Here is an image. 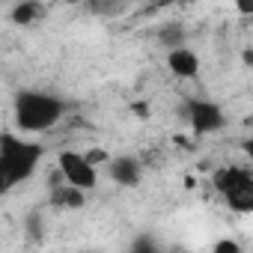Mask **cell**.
Wrapping results in <instances>:
<instances>
[{
    "label": "cell",
    "instance_id": "3",
    "mask_svg": "<svg viewBox=\"0 0 253 253\" xmlns=\"http://www.w3.org/2000/svg\"><path fill=\"white\" fill-rule=\"evenodd\" d=\"M211 185L232 211H241V214L253 211V173L247 167H238V164L217 167L211 173Z\"/></svg>",
    "mask_w": 253,
    "mask_h": 253
},
{
    "label": "cell",
    "instance_id": "9",
    "mask_svg": "<svg viewBox=\"0 0 253 253\" xmlns=\"http://www.w3.org/2000/svg\"><path fill=\"white\" fill-rule=\"evenodd\" d=\"M51 203L60 206V209H72L75 211V209L86 206V191H81V188H75L69 182H57L54 191H51Z\"/></svg>",
    "mask_w": 253,
    "mask_h": 253
},
{
    "label": "cell",
    "instance_id": "11",
    "mask_svg": "<svg viewBox=\"0 0 253 253\" xmlns=\"http://www.w3.org/2000/svg\"><path fill=\"white\" fill-rule=\"evenodd\" d=\"M214 253H241V247H238L235 241L223 238V241H217V244H214Z\"/></svg>",
    "mask_w": 253,
    "mask_h": 253
},
{
    "label": "cell",
    "instance_id": "2",
    "mask_svg": "<svg viewBox=\"0 0 253 253\" xmlns=\"http://www.w3.org/2000/svg\"><path fill=\"white\" fill-rule=\"evenodd\" d=\"M66 116V101L45 89H21L12 98V122L21 134H45Z\"/></svg>",
    "mask_w": 253,
    "mask_h": 253
},
{
    "label": "cell",
    "instance_id": "13",
    "mask_svg": "<svg viewBox=\"0 0 253 253\" xmlns=\"http://www.w3.org/2000/svg\"><path fill=\"white\" fill-rule=\"evenodd\" d=\"M66 6H81V3H86V0H63Z\"/></svg>",
    "mask_w": 253,
    "mask_h": 253
},
{
    "label": "cell",
    "instance_id": "6",
    "mask_svg": "<svg viewBox=\"0 0 253 253\" xmlns=\"http://www.w3.org/2000/svg\"><path fill=\"white\" fill-rule=\"evenodd\" d=\"M167 69H170V75L179 78V81H194V78L200 75L203 63H200V54H197L194 48L176 45V48H170V54H167Z\"/></svg>",
    "mask_w": 253,
    "mask_h": 253
},
{
    "label": "cell",
    "instance_id": "4",
    "mask_svg": "<svg viewBox=\"0 0 253 253\" xmlns=\"http://www.w3.org/2000/svg\"><path fill=\"white\" fill-rule=\"evenodd\" d=\"M57 173H60L63 182H69V185H75V188H81L86 194L95 191L98 188V179H101L98 167H92L84 158V152H75V149H63L57 155Z\"/></svg>",
    "mask_w": 253,
    "mask_h": 253
},
{
    "label": "cell",
    "instance_id": "10",
    "mask_svg": "<svg viewBox=\"0 0 253 253\" xmlns=\"http://www.w3.org/2000/svg\"><path fill=\"white\" fill-rule=\"evenodd\" d=\"M84 158H86L92 167H101V164H107L110 152H107V149H86V152H84Z\"/></svg>",
    "mask_w": 253,
    "mask_h": 253
},
{
    "label": "cell",
    "instance_id": "1",
    "mask_svg": "<svg viewBox=\"0 0 253 253\" xmlns=\"http://www.w3.org/2000/svg\"><path fill=\"white\" fill-rule=\"evenodd\" d=\"M45 158V146L15 131H0V197L36 176Z\"/></svg>",
    "mask_w": 253,
    "mask_h": 253
},
{
    "label": "cell",
    "instance_id": "12",
    "mask_svg": "<svg viewBox=\"0 0 253 253\" xmlns=\"http://www.w3.org/2000/svg\"><path fill=\"white\" fill-rule=\"evenodd\" d=\"M232 6L238 9V15H250L253 12V0H232Z\"/></svg>",
    "mask_w": 253,
    "mask_h": 253
},
{
    "label": "cell",
    "instance_id": "7",
    "mask_svg": "<svg viewBox=\"0 0 253 253\" xmlns=\"http://www.w3.org/2000/svg\"><path fill=\"white\" fill-rule=\"evenodd\" d=\"M107 176L119 188H134L143 179V164L131 155H116V158H107Z\"/></svg>",
    "mask_w": 253,
    "mask_h": 253
},
{
    "label": "cell",
    "instance_id": "8",
    "mask_svg": "<svg viewBox=\"0 0 253 253\" xmlns=\"http://www.w3.org/2000/svg\"><path fill=\"white\" fill-rule=\"evenodd\" d=\"M45 15H48L45 0H18V3L12 6V12H9L12 24H18V27H30L36 21H42Z\"/></svg>",
    "mask_w": 253,
    "mask_h": 253
},
{
    "label": "cell",
    "instance_id": "5",
    "mask_svg": "<svg viewBox=\"0 0 253 253\" xmlns=\"http://www.w3.org/2000/svg\"><path fill=\"white\" fill-rule=\"evenodd\" d=\"M188 122L194 134H214L226 125V113L220 104L209 101V98H197L188 104Z\"/></svg>",
    "mask_w": 253,
    "mask_h": 253
}]
</instances>
